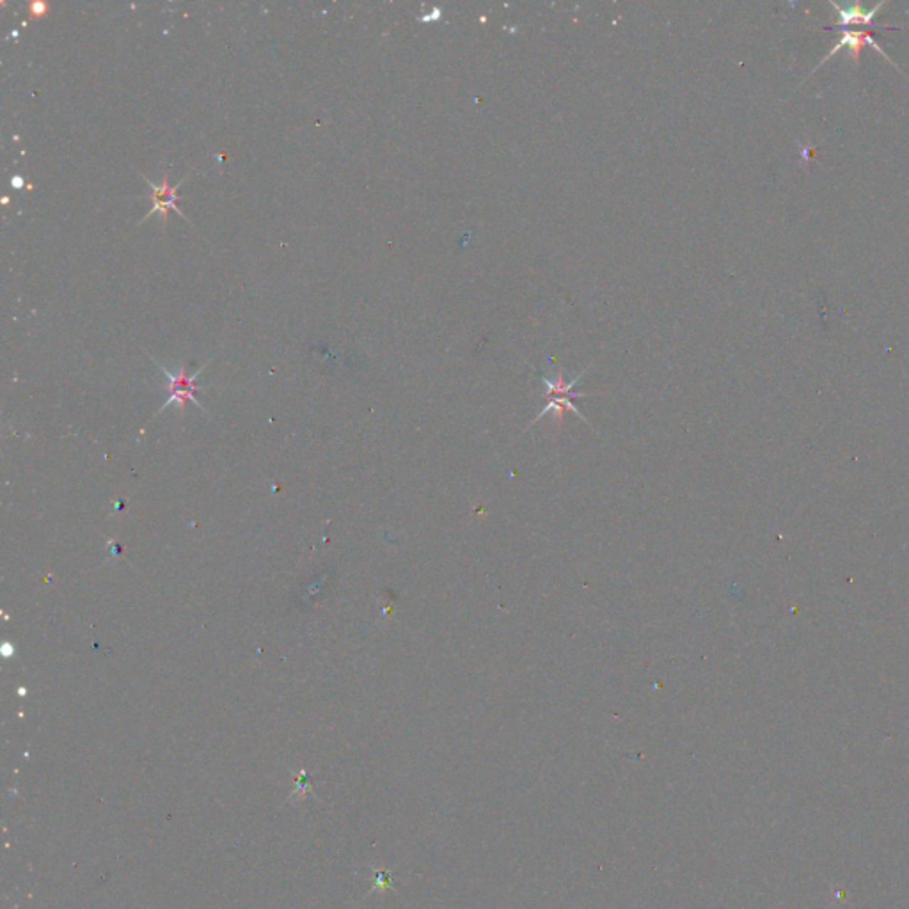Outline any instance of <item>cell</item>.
Returning <instances> with one entry per match:
<instances>
[{"instance_id":"1","label":"cell","mask_w":909,"mask_h":909,"mask_svg":"<svg viewBox=\"0 0 909 909\" xmlns=\"http://www.w3.org/2000/svg\"><path fill=\"white\" fill-rule=\"evenodd\" d=\"M153 361H154V359H153ZM154 364H157L158 368L162 369V373H164L165 379H167V401H165L164 409L169 407L171 404H178V407L183 409V407H185L186 401H192V404L196 405V407L203 409V407H201L199 400L196 398V393L199 391V384H197V379H199V375L203 373V369L206 368V366H204V368H201V369H197V372L194 373V375H189V373L185 372V368H179L178 372H172V369H169V368H165V366H162L158 361H154Z\"/></svg>"},{"instance_id":"2","label":"cell","mask_w":909,"mask_h":909,"mask_svg":"<svg viewBox=\"0 0 909 909\" xmlns=\"http://www.w3.org/2000/svg\"><path fill=\"white\" fill-rule=\"evenodd\" d=\"M142 178L146 179V183H148L149 189H152V196H149V199H152L153 206H152V210H149V214L146 215V217H142L141 222L148 221V219L153 217V215H160L162 224L165 226V224H167V215H169V211H171V210H174L176 214L179 215V217L185 219V221H189V219L185 217V214H182V210H179V208L176 206V203H178V194H176V192H178L179 186H182L183 183H185L186 178L179 179V183H176V185H171V183H169L167 172H165V174L162 176V183H158V185H157V183H153L152 179L148 178V176H142Z\"/></svg>"},{"instance_id":"3","label":"cell","mask_w":909,"mask_h":909,"mask_svg":"<svg viewBox=\"0 0 909 909\" xmlns=\"http://www.w3.org/2000/svg\"><path fill=\"white\" fill-rule=\"evenodd\" d=\"M867 45H868V46H872V48H874V50H878V52L881 53V56L885 57V59L888 61V63H892L893 66H897V64L893 63L892 59H890L888 53H886L885 50L881 48V45H878V43L874 41V38H872V36H871V32H867V31H844L842 38H840L839 41L835 43V46H833V48L829 50L828 56H826L824 59H822L821 63L817 64V68H815L814 71H817L819 68L822 66V64L828 63V61L831 59V57L835 56V53L839 52V50H842V48H847V50H849V57H851V59L854 61V63L858 64V59H860V52H861V48H863V46H867ZM897 68H899V66H897Z\"/></svg>"},{"instance_id":"4","label":"cell","mask_w":909,"mask_h":909,"mask_svg":"<svg viewBox=\"0 0 909 909\" xmlns=\"http://www.w3.org/2000/svg\"><path fill=\"white\" fill-rule=\"evenodd\" d=\"M831 6L835 7L836 13H839L840 25H842V27H847V25H871L872 20L876 18V14H878V11L881 9L885 4L883 2L876 4L874 7H871V9H865V7L858 6V4H854V6H849V7H842V6H836L835 2H831Z\"/></svg>"},{"instance_id":"5","label":"cell","mask_w":909,"mask_h":909,"mask_svg":"<svg viewBox=\"0 0 909 909\" xmlns=\"http://www.w3.org/2000/svg\"><path fill=\"white\" fill-rule=\"evenodd\" d=\"M46 11H48V6H46V4L39 2V4H32V6H31L32 16H41V14L45 16Z\"/></svg>"}]
</instances>
